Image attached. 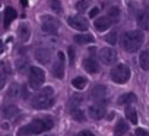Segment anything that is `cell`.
I'll return each mask as SVG.
<instances>
[{"mask_svg":"<svg viewBox=\"0 0 149 136\" xmlns=\"http://www.w3.org/2000/svg\"><path fill=\"white\" fill-rule=\"evenodd\" d=\"M54 127V121L51 119H38L34 120L32 123L21 127L18 130V136H32V135H40L42 132H47Z\"/></svg>","mask_w":149,"mask_h":136,"instance_id":"obj_1","label":"cell"},{"mask_svg":"<svg viewBox=\"0 0 149 136\" xmlns=\"http://www.w3.org/2000/svg\"><path fill=\"white\" fill-rule=\"evenodd\" d=\"M53 88L51 86H45L42 89H40L34 97H32V101H31V105L37 110H44V108H48L54 104V100H53Z\"/></svg>","mask_w":149,"mask_h":136,"instance_id":"obj_2","label":"cell"},{"mask_svg":"<svg viewBox=\"0 0 149 136\" xmlns=\"http://www.w3.org/2000/svg\"><path fill=\"white\" fill-rule=\"evenodd\" d=\"M123 48L129 53H134L143 44V34L140 31H127L121 40Z\"/></svg>","mask_w":149,"mask_h":136,"instance_id":"obj_3","label":"cell"},{"mask_svg":"<svg viewBox=\"0 0 149 136\" xmlns=\"http://www.w3.org/2000/svg\"><path fill=\"white\" fill-rule=\"evenodd\" d=\"M111 79L116 84H126L130 79V69L126 64H117L111 69Z\"/></svg>","mask_w":149,"mask_h":136,"instance_id":"obj_4","label":"cell"},{"mask_svg":"<svg viewBox=\"0 0 149 136\" xmlns=\"http://www.w3.org/2000/svg\"><path fill=\"white\" fill-rule=\"evenodd\" d=\"M45 81V73L40 69V67L32 66L29 70V86L32 89H40V86Z\"/></svg>","mask_w":149,"mask_h":136,"instance_id":"obj_5","label":"cell"},{"mask_svg":"<svg viewBox=\"0 0 149 136\" xmlns=\"http://www.w3.org/2000/svg\"><path fill=\"white\" fill-rule=\"evenodd\" d=\"M41 28L45 34H57V29H58V22L53 18V16H42V21H41Z\"/></svg>","mask_w":149,"mask_h":136,"instance_id":"obj_6","label":"cell"},{"mask_svg":"<svg viewBox=\"0 0 149 136\" xmlns=\"http://www.w3.org/2000/svg\"><path fill=\"white\" fill-rule=\"evenodd\" d=\"M67 24L72 28L78 29V31H86L88 29V22L82 16H69L67 18Z\"/></svg>","mask_w":149,"mask_h":136,"instance_id":"obj_7","label":"cell"},{"mask_svg":"<svg viewBox=\"0 0 149 136\" xmlns=\"http://www.w3.org/2000/svg\"><path fill=\"white\" fill-rule=\"evenodd\" d=\"M53 73L58 79H61L64 76V54L61 51H58V54H57V61L53 66Z\"/></svg>","mask_w":149,"mask_h":136,"instance_id":"obj_8","label":"cell"},{"mask_svg":"<svg viewBox=\"0 0 149 136\" xmlns=\"http://www.w3.org/2000/svg\"><path fill=\"white\" fill-rule=\"evenodd\" d=\"M100 57H101L102 63H105V64H114L117 61V53L113 48H102L100 53Z\"/></svg>","mask_w":149,"mask_h":136,"instance_id":"obj_9","label":"cell"},{"mask_svg":"<svg viewBox=\"0 0 149 136\" xmlns=\"http://www.w3.org/2000/svg\"><path fill=\"white\" fill-rule=\"evenodd\" d=\"M88 113H89V117H91V119L100 120V119H102V117L105 116V107L101 105V104H94V105L89 107Z\"/></svg>","mask_w":149,"mask_h":136,"instance_id":"obj_10","label":"cell"},{"mask_svg":"<svg viewBox=\"0 0 149 136\" xmlns=\"http://www.w3.org/2000/svg\"><path fill=\"white\" fill-rule=\"evenodd\" d=\"M111 24H113V21H111L108 16L98 18V19H95V22H94V25H95L97 31H100V32H104V31H107V29L111 27Z\"/></svg>","mask_w":149,"mask_h":136,"instance_id":"obj_11","label":"cell"},{"mask_svg":"<svg viewBox=\"0 0 149 136\" xmlns=\"http://www.w3.org/2000/svg\"><path fill=\"white\" fill-rule=\"evenodd\" d=\"M137 25L143 31H146L149 28V8H146L143 12L139 13V16H137Z\"/></svg>","mask_w":149,"mask_h":136,"instance_id":"obj_12","label":"cell"},{"mask_svg":"<svg viewBox=\"0 0 149 136\" xmlns=\"http://www.w3.org/2000/svg\"><path fill=\"white\" fill-rule=\"evenodd\" d=\"M35 59H37L40 63L47 64V63L51 60L50 50H47V48H37V50H35Z\"/></svg>","mask_w":149,"mask_h":136,"instance_id":"obj_13","label":"cell"},{"mask_svg":"<svg viewBox=\"0 0 149 136\" xmlns=\"http://www.w3.org/2000/svg\"><path fill=\"white\" fill-rule=\"evenodd\" d=\"M84 67H85V70L88 73H97L100 70V66L97 63V60L94 57H88L84 60Z\"/></svg>","mask_w":149,"mask_h":136,"instance_id":"obj_14","label":"cell"},{"mask_svg":"<svg viewBox=\"0 0 149 136\" xmlns=\"http://www.w3.org/2000/svg\"><path fill=\"white\" fill-rule=\"evenodd\" d=\"M16 16H18V13H16V10L13 8H10V6L5 8V16H3L5 18V28H8L12 24V21L16 19Z\"/></svg>","mask_w":149,"mask_h":136,"instance_id":"obj_15","label":"cell"},{"mask_svg":"<svg viewBox=\"0 0 149 136\" xmlns=\"http://www.w3.org/2000/svg\"><path fill=\"white\" fill-rule=\"evenodd\" d=\"M19 113V108L16 107V105H13V104H8L5 108H3V111H2V116H3V119H13L16 114Z\"/></svg>","mask_w":149,"mask_h":136,"instance_id":"obj_16","label":"cell"},{"mask_svg":"<svg viewBox=\"0 0 149 136\" xmlns=\"http://www.w3.org/2000/svg\"><path fill=\"white\" fill-rule=\"evenodd\" d=\"M105 95H107V88L104 85H97L91 91V97L95 98V100H102Z\"/></svg>","mask_w":149,"mask_h":136,"instance_id":"obj_17","label":"cell"},{"mask_svg":"<svg viewBox=\"0 0 149 136\" xmlns=\"http://www.w3.org/2000/svg\"><path fill=\"white\" fill-rule=\"evenodd\" d=\"M127 130H129V124L124 120H118L114 127V136H124Z\"/></svg>","mask_w":149,"mask_h":136,"instance_id":"obj_18","label":"cell"},{"mask_svg":"<svg viewBox=\"0 0 149 136\" xmlns=\"http://www.w3.org/2000/svg\"><path fill=\"white\" fill-rule=\"evenodd\" d=\"M139 66L143 70H149V51L143 50L139 54Z\"/></svg>","mask_w":149,"mask_h":136,"instance_id":"obj_19","label":"cell"},{"mask_svg":"<svg viewBox=\"0 0 149 136\" xmlns=\"http://www.w3.org/2000/svg\"><path fill=\"white\" fill-rule=\"evenodd\" d=\"M74 43H78V44H89V43H94V37L91 34H78V35H74Z\"/></svg>","mask_w":149,"mask_h":136,"instance_id":"obj_20","label":"cell"},{"mask_svg":"<svg viewBox=\"0 0 149 136\" xmlns=\"http://www.w3.org/2000/svg\"><path fill=\"white\" fill-rule=\"evenodd\" d=\"M137 98L133 92H127V94H123L120 98H118V104H132L134 103Z\"/></svg>","mask_w":149,"mask_h":136,"instance_id":"obj_21","label":"cell"},{"mask_svg":"<svg viewBox=\"0 0 149 136\" xmlns=\"http://www.w3.org/2000/svg\"><path fill=\"white\" fill-rule=\"evenodd\" d=\"M19 38H21L22 43H26L28 41V38H29V27L26 24H24V25L19 27Z\"/></svg>","mask_w":149,"mask_h":136,"instance_id":"obj_22","label":"cell"},{"mask_svg":"<svg viewBox=\"0 0 149 136\" xmlns=\"http://www.w3.org/2000/svg\"><path fill=\"white\" fill-rule=\"evenodd\" d=\"M124 113H126V117L129 119V121L132 124H136L137 123V113H136V110L133 107H127Z\"/></svg>","mask_w":149,"mask_h":136,"instance_id":"obj_23","label":"cell"},{"mask_svg":"<svg viewBox=\"0 0 149 136\" xmlns=\"http://www.w3.org/2000/svg\"><path fill=\"white\" fill-rule=\"evenodd\" d=\"M86 79L85 78H82V76H78V78H74L73 81H72V85L76 88V89H84L85 86H86Z\"/></svg>","mask_w":149,"mask_h":136,"instance_id":"obj_24","label":"cell"},{"mask_svg":"<svg viewBox=\"0 0 149 136\" xmlns=\"http://www.w3.org/2000/svg\"><path fill=\"white\" fill-rule=\"evenodd\" d=\"M108 18L113 21V22H117L120 19V9L118 8H111L108 10Z\"/></svg>","mask_w":149,"mask_h":136,"instance_id":"obj_25","label":"cell"},{"mask_svg":"<svg viewBox=\"0 0 149 136\" xmlns=\"http://www.w3.org/2000/svg\"><path fill=\"white\" fill-rule=\"evenodd\" d=\"M19 91H22V89H19V85H18V84H12L10 89L8 91V95H9V97H12V98H15V97H18Z\"/></svg>","mask_w":149,"mask_h":136,"instance_id":"obj_26","label":"cell"},{"mask_svg":"<svg viewBox=\"0 0 149 136\" xmlns=\"http://www.w3.org/2000/svg\"><path fill=\"white\" fill-rule=\"evenodd\" d=\"M105 40H107V43H110V44H117V32L116 31H111L110 34H107L105 35Z\"/></svg>","mask_w":149,"mask_h":136,"instance_id":"obj_27","label":"cell"},{"mask_svg":"<svg viewBox=\"0 0 149 136\" xmlns=\"http://www.w3.org/2000/svg\"><path fill=\"white\" fill-rule=\"evenodd\" d=\"M86 8H88V0H79V2L76 3V9H78V12H85L86 10Z\"/></svg>","mask_w":149,"mask_h":136,"instance_id":"obj_28","label":"cell"},{"mask_svg":"<svg viewBox=\"0 0 149 136\" xmlns=\"http://www.w3.org/2000/svg\"><path fill=\"white\" fill-rule=\"evenodd\" d=\"M72 116H73V119L74 120H78V121H84L85 120V116H84V113L81 111V110H73V113H72Z\"/></svg>","mask_w":149,"mask_h":136,"instance_id":"obj_29","label":"cell"},{"mask_svg":"<svg viewBox=\"0 0 149 136\" xmlns=\"http://www.w3.org/2000/svg\"><path fill=\"white\" fill-rule=\"evenodd\" d=\"M81 100H82V98H81L79 95H74V97H72V105H70V107H72L73 110H76V107L81 104Z\"/></svg>","mask_w":149,"mask_h":136,"instance_id":"obj_30","label":"cell"},{"mask_svg":"<svg viewBox=\"0 0 149 136\" xmlns=\"http://www.w3.org/2000/svg\"><path fill=\"white\" fill-rule=\"evenodd\" d=\"M51 9L54 10V12H61V5H60V2L58 0H51Z\"/></svg>","mask_w":149,"mask_h":136,"instance_id":"obj_31","label":"cell"},{"mask_svg":"<svg viewBox=\"0 0 149 136\" xmlns=\"http://www.w3.org/2000/svg\"><path fill=\"white\" fill-rule=\"evenodd\" d=\"M134 135H136V136H149V133H148L145 129H140V127H137V129L134 130Z\"/></svg>","mask_w":149,"mask_h":136,"instance_id":"obj_32","label":"cell"},{"mask_svg":"<svg viewBox=\"0 0 149 136\" xmlns=\"http://www.w3.org/2000/svg\"><path fill=\"white\" fill-rule=\"evenodd\" d=\"M78 136H95L92 132H89V130H84V132H81Z\"/></svg>","mask_w":149,"mask_h":136,"instance_id":"obj_33","label":"cell"},{"mask_svg":"<svg viewBox=\"0 0 149 136\" xmlns=\"http://www.w3.org/2000/svg\"><path fill=\"white\" fill-rule=\"evenodd\" d=\"M98 12H100V9H98V8H94V9L89 12V16H91V18H94V16H97V15H98Z\"/></svg>","mask_w":149,"mask_h":136,"instance_id":"obj_34","label":"cell"},{"mask_svg":"<svg viewBox=\"0 0 149 136\" xmlns=\"http://www.w3.org/2000/svg\"><path fill=\"white\" fill-rule=\"evenodd\" d=\"M69 57H70V61H73V60H74V50H73L72 47L69 48Z\"/></svg>","mask_w":149,"mask_h":136,"instance_id":"obj_35","label":"cell"},{"mask_svg":"<svg viewBox=\"0 0 149 136\" xmlns=\"http://www.w3.org/2000/svg\"><path fill=\"white\" fill-rule=\"evenodd\" d=\"M21 5L22 6H26L28 5V0H21Z\"/></svg>","mask_w":149,"mask_h":136,"instance_id":"obj_36","label":"cell"},{"mask_svg":"<svg viewBox=\"0 0 149 136\" xmlns=\"http://www.w3.org/2000/svg\"><path fill=\"white\" fill-rule=\"evenodd\" d=\"M45 136H54V135H45Z\"/></svg>","mask_w":149,"mask_h":136,"instance_id":"obj_37","label":"cell"}]
</instances>
